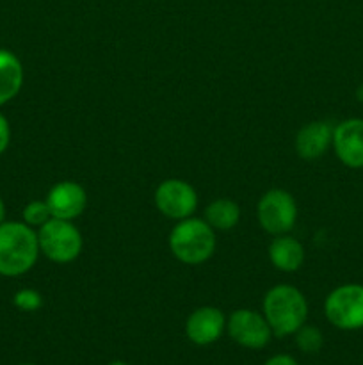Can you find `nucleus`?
I'll return each instance as SVG.
<instances>
[{
	"mask_svg": "<svg viewBox=\"0 0 363 365\" xmlns=\"http://www.w3.org/2000/svg\"><path fill=\"white\" fill-rule=\"evenodd\" d=\"M39 257L38 232L20 221L0 225V274L21 277L34 267Z\"/></svg>",
	"mask_w": 363,
	"mask_h": 365,
	"instance_id": "f257e3e1",
	"label": "nucleus"
},
{
	"mask_svg": "<svg viewBox=\"0 0 363 365\" xmlns=\"http://www.w3.org/2000/svg\"><path fill=\"white\" fill-rule=\"evenodd\" d=\"M263 317L273 335H294L308 317V303L302 292L292 285H276L263 296Z\"/></svg>",
	"mask_w": 363,
	"mask_h": 365,
	"instance_id": "f03ea898",
	"label": "nucleus"
},
{
	"mask_svg": "<svg viewBox=\"0 0 363 365\" xmlns=\"http://www.w3.org/2000/svg\"><path fill=\"white\" fill-rule=\"evenodd\" d=\"M169 248L180 262L189 266L206 262L216 250L214 228L205 220L185 217L171 230Z\"/></svg>",
	"mask_w": 363,
	"mask_h": 365,
	"instance_id": "7ed1b4c3",
	"label": "nucleus"
},
{
	"mask_svg": "<svg viewBox=\"0 0 363 365\" xmlns=\"http://www.w3.org/2000/svg\"><path fill=\"white\" fill-rule=\"evenodd\" d=\"M39 252L57 264L73 262L82 253V234L71 221L52 217L38 232Z\"/></svg>",
	"mask_w": 363,
	"mask_h": 365,
	"instance_id": "20e7f679",
	"label": "nucleus"
},
{
	"mask_svg": "<svg viewBox=\"0 0 363 365\" xmlns=\"http://www.w3.org/2000/svg\"><path fill=\"white\" fill-rule=\"evenodd\" d=\"M327 321L338 330L354 331L363 328V285L345 284L333 289L324 302Z\"/></svg>",
	"mask_w": 363,
	"mask_h": 365,
	"instance_id": "39448f33",
	"label": "nucleus"
},
{
	"mask_svg": "<svg viewBox=\"0 0 363 365\" xmlns=\"http://www.w3.org/2000/svg\"><path fill=\"white\" fill-rule=\"evenodd\" d=\"M298 220V205L290 192L270 189L258 202V221L265 232L283 235L294 228Z\"/></svg>",
	"mask_w": 363,
	"mask_h": 365,
	"instance_id": "423d86ee",
	"label": "nucleus"
},
{
	"mask_svg": "<svg viewBox=\"0 0 363 365\" xmlns=\"http://www.w3.org/2000/svg\"><path fill=\"white\" fill-rule=\"evenodd\" d=\"M226 330L238 346L248 349L265 348L273 337V330L263 314L249 309L235 310L226 321Z\"/></svg>",
	"mask_w": 363,
	"mask_h": 365,
	"instance_id": "0eeeda50",
	"label": "nucleus"
},
{
	"mask_svg": "<svg viewBox=\"0 0 363 365\" xmlns=\"http://www.w3.org/2000/svg\"><path fill=\"white\" fill-rule=\"evenodd\" d=\"M155 205L169 220L191 217L198 207V195L189 182L169 178L164 180L155 191Z\"/></svg>",
	"mask_w": 363,
	"mask_h": 365,
	"instance_id": "6e6552de",
	"label": "nucleus"
},
{
	"mask_svg": "<svg viewBox=\"0 0 363 365\" xmlns=\"http://www.w3.org/2000/svg\"><path fill=\"white\" fill-rule=\"evenodd\" d=\"M335 153L342 164L352 170L363 168V120L349 118L333 128Z\"/></svg>",
	"mask_w": 363,
	"mask_h": 365,
	"instance_id": "1a4fd4ad",
	"label": "nucleus"
},
{
	"mask_svg": "<svg viewBox=\"0 0 363 365\" xmlns=\"http://www.w3.org/2000/svg\"><path fill=\"white\" fill-rule=\"evenodd\" d=\"M46 203H48L52 217L71 221L85 210L88 195L80 184L73 180H64L50 189Z\"/></svg>",
	"mask_w": 363,
	"mask_h": 365,
	"instance_id": "9d476101",
	"label": "nucleus"
},
{
	"mask_svg": "<svg viewBox=\"0 0 363 365\" xmlns=\"http://www.w3.org/2000/svg\"><path fill=\"white\" fill-rule=\"evenodd\" d=\"M226 328V317L216 307H201L189 316L185 334L196 346H209L219 341Z\"/></svg>",
	"mask_w": 363,
	"mask_h": 365,
	"instance_id": "9b49d317",
	"label": "nucleus"
},
{
	"mask_svg": "<svg viewBox=\"0 0 363 365\" xmlns=\"http://www.w3.org/2000/svg\"><path fill=\"white\" fill-rule=\"evenodd\" d=\"M333 128L327 121H312L299 128L295 135V150L299 157L315 160L322 157L333 145Z\"/></svg>",
	"mask_w": 363,
	"mask_h": 365,
	"instance_id": "f8f14e48",
	"label": "nucleus"
},
{
	"mask_svg": "<svg viewBox=\"0 0 363 365\" xmlns=\"http://www.w3.org/2000/svg\"><path fill=\"white\" fill-rule=\"evenodd\" d=\"M269 259L276 269L283 273H294L305 262V248L290 235H276L269 246Z\"/></svg>",
	"mask_w": 363,
	"mask_h": 365,
	"instance_id": "ddd939ff",
	"label": "nucleus"
},
{
	"mask_svg": "<svg viewBox=\"0 0 363 365\" xmlns=\"http://www.w3.org/2000/svg\"><path fill=\"white\" fill-rule=\"evenodd\" d=\"M23 86V66L11 50L0 48V106L18 96Z\"/></svg>",
	"mask_w": 363,
	"mask_h": 365,
	"instance_id": "4468645a",
	"label": "nucleus"
},
{
	"mask_svg": "<svg viewBox=\"0 0 363 365\" xmlns=\"http://www.w3.org/2000/svg\"><path fill=\"white\" fill-rule=\"evenodd\" d=\"M241 220V209L233 200L219 198L205 210V221L216 230H231Z\"/></svg>",
	"mask_w": 363,
	"mask_h": 365,
	"instance_id": "2eb2a0df",
	"label": "nucleus"
},
{
	"mask_svg": "<svg viewBox=\"0 0 363 365\" xmlns=\"http://www.w3.org/2000/svg\"><path fill=\"white\" fill-rule=\"evenodd\" d=\"M295 346L301 349L302 353H317L320 351L324 344V337L317 327H310V324H302L298 331H295Z\"/></svg>",
	"mask_w": 363,
	"mask_h": 365,
	"instance_id": "dca6fc26",
	"label": "nucleus"
},
{
	"mask_svg": "<svg viewBox=\"0 0 363 365\" xmlns=\"http://www.w3.org/2000/svg\"><path fill=\"white\" fill-rule=\"evenodd\" d=\"M52 220V212H50L48 203L39 202V200H34V202L27 203L23 209V223H27L28 227L39 228L46 223V221Z\"/></svg>",
	"mask_w": 363,
	"mask_h": 365,
	"instance_id": "f3484780",
	"label": "nucleus"
},
{
	"mask_svg": "<svg viewBox=\"0 0 363 365\" xmlns=\"http://www.w3.org/2000/svg\"><path fill=\"white\" fill-rule=\"evenodd\" d=\"M13 303L21 312H36V310H39L43 307V298L34 289H20L14 294Z\"/></svg>",
	"mask_w": 363,
	"mask_h": 365,
	"instance_id": "a211bd4d",
	"label": "nucleus"
},
{
	"mask_svg": "<svg viewBox=\"0 0 363 365\" xmlns=\"http://www.w3.org/2000/svg\"><path fill=\"white\" fill-rule=\"evenodd\" d=\"M11 143V127L7 118L0 113V155L7 150Z\"/></svg>",
	"mask_w": 363,
	"mask_h": 365,
	"instance_id": "6ab92c4d",
	"label": "nucleus"
},
{
	"mask_svg": "<svg viewBox=\"0 0 363 365\" xmlns=\"http://www.w3.org/2000/svg\"><path fill=\"white\" fill-rule=\"evenodd\" d=\"M263 365H299L290 355H274Z\"/></svg>",
	"mask_w": 363,
	"mask_h": 365,
	"instance_id": "aec40b11",
	"label": "nucleus"
},
{
	"mask_svg": "<svg viewBox=\"0 0 363 365\" xmlns=\"http://www.w3.org/2000/svg\"><path fill=\"white\" fill-rule=\"evenodd\" d=\"M6 220V205H4V200L0 198V225Z\"/></svg>",
	"mask_w": 363,
	"mask_h": 365,
	"instance_id": "412c9836",
	"label": "nucleus"
},
{
	"mask_svg": "<svg viewBox=\"0 0 363 365\" xmlns=\"http://www.w3.org/2000/svg\"><path fill=\"white\" fill-rule=\"evenodd\" d=\"M107 365H130V364H127V362H121V360H116V362H110V364H107Z\"/></svg>",
	"mask_w": 363,
	"mask_h": 365,
	"instance_id": "4be33fe9",
	"label": "nucleus"
},
{
	"mask_svg": "<svg viewBox=\"0 0 363 365\" xmlns=\"http://www.w3.org/2000/svg\"><path fill=\"white\" fill-rule=\"evenodd\" d=\"M21 365H32V364H21Z\"/></svg>",
	"mask_w": 363,
	"mask_h": 365,
	"instance_id": "5701e85b",
	"label": "nucleus"
}]
</instances>
